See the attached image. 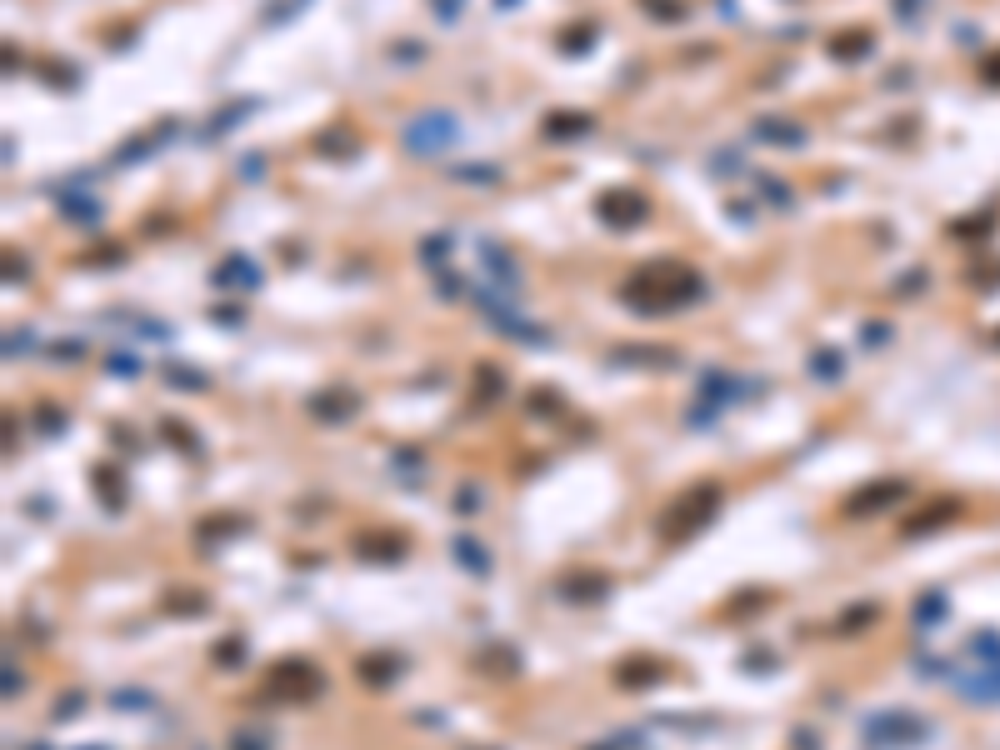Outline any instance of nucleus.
<instances>
[{
  "instance_id": "f03ea898",
  "label": "nucleus",
  "mask_w": 1000,
  "mask_h": 750,
  "mask_svg": "<svg viewBox=\"0 0 1000 750\" xmlns=\"http://www.w3.org/2000/svg\"><path fill=\"white\" fill-rule=\"evenodd\" d=\"M721 485L715 481H700V485H690V491H680L676 501L660 511V520H656V530H660V540H670V546H680V540H690V536H700L715 515H721Z\"/></svg>"
},
{
  "instance_id": "aec40b11",
  "label": "nucleus",
  "mask_w": 1000,
  "mask_h": 750,
  "mask_svg": "<svg viewBox=\"0 0 1000 750\" xmlns=\"http://www.w3.org/2000/svg\"><path fill=\"white\" fill-rule=\"evenodd\" d=\"M706 396H710V406H715V400H735V396H741V380H731L725 370H710L706 375Z\"/></svg>"
},
{
  "instance_id": "c756f323",
  "label": "nucleus",
  "mask_w": 1000,
  "mask_h": 750,
  "mask_svg": "<svg viewBox=\"0 0 1000 750\" xmlns=\"http://www.w3.org/2000/svg\"><path fill=\"white\" fill-rule=\"evenodd\" d=\"M875 621V605H850L846 621H840V631H855V625H871Z\"/></svg>"
},
{
  "instance_id": "423d86ee",
  "label": "nucleus",
  "mask_w": 1000,
  "mask_h": 750,
  "mask_svg": "<svg viewBox=\"0 0 1000 750\" xmlns=\"http://www.w3.org/2000/svg\"><path fill=\"white\" fill-rule=\"evenodd\" d=\"M305 410H311L321 426H345V420L360 410V396H355L350 386H325V390H315V396L305 400Z\"/></svg>"
},
{
  "instance_id": "c85d7f7f",
  "label": "nucleus",
  "mask_w": 1000,
  "mask_h": 750,
  "mask_svg": "<svg viewBox=\"0 0 1000 750\" xmlns=\"http://www.w3.org/2000/svg\"><path fill=\"white\" fill-rule=\"evenodd\" d=\"M301 5H305V0H270V11H266V21H270V25H280V21H291V15H295V11H301Z\"/></svg>"
},
{
  "instance_id": "4468645a",
  "label": "nucleus",
  "mask_w": 1000,
  "mask_h": 750,
  "mask_svg": "<svg viewBox=\"0 0 1000 750\" xmlns=\"http://www.w3.org/2000/svg\"><path fill=\"white\" fill-rule=\"evenodd\" d=\"M755 136L771 140V145H800V140H806V130L790 126V120H755Z\"/></svg>"
},
{
  "instance_id": "7c9ffc66",
  "label": "nucleus",
  "mask_w": 1000,
  "mask_h": 750,
  "mask_svg": "<svg viewBox=\"0 0 1000 750\" xmlns=\"http://www.w3.org/2000/svg\"><path fill=\"white\" fill-rule=\"evenodd\" d=\"M646 11H656V21H680V0H640Z\"/></svg>"
},
{
  "instance_id": "7ed1b4c3",
  "label": "nucleus",
  "mask_w": 1000,
  "mask_h": 750,
  "mask_svg": "<svg viewBox=\"0 0 1000 750\" xmlns=\"http://www.w3.org/2000/svg\"><path fill=\"white\" fill-rule=\"evenodd\" d=\"M260 690H266V700H315L325 690V670L305 655H280L266 670Z\"/></svg>"
},
{
  "instance_id": "1a4fd4ad",
  "label": "nucleus",
  "mask_w": 1000,
  "mask_h": 750,
  "mask_svg": "<svg viewBox=\"0 0 1000 750\" xmlns=\"http://www.w3.org/2000/svg\"><path fill=\"white\" fill-rule=\"evenodd\" d=\"M560 595H565L570 605H595V600L611 595V580H605L601 570H581V576H565V580H560Z\"/></svg>"
},
{
  "instance_id": "72a5a7b5",
  "label": "nucleus",
  "mask_w": 1000,
  "mask_h": 750,
  "mask_svg": "<svg viewBox=\"0 0 1000 750\" xmlns=\"http://www.w3.org/2000/svg\"><path fill=\"white\" fill-rule=\"evenodd\" d=\"M41 430H45V436L65 430V410H51V406H45V410H41Z\"/></svg>"
},
{
  "instance_id": "e433bc0d",
  "label": "nucleus",
  "mask_w": 1000,
  "mask_h": 750,
  "mask_svg": "<svg viewBox=\"0 0 1000 750\" xmlns=\"http://www.w3.org/2000/svg\"><path fill=\"white\" fill-rule=\"evenodd\" d=\"M895 11H901V15H911V11H915V0H895Z\"/></svg>"
},
{
  "instance_id": "f257e3e1",
  "label": "nucleus",
  "mask_w": 1000,
  "mask_h": 750,
  "mask_svg": "<svg viewBox=\"0 0 1000 750\" xmlns=\"http://www.w3.org/2000/svg\"><path fill=\"white\" fill-rule=\"evenodd\" d=\"M625 305L640 315H670L680 305H696L706 300V280L686 266V260H650L640 266L631 280H625Z\"/></svg>"
},
{
  "instance_id": "f3484780",
  "label": "nucleus",
  "mask_w": 1000,
  "mask_h": 750,
  "mask_svg": "<svg viewBox=\"0 0 1000 750\" xmlns=\"http://www.w3.org/2000/svg\"><path fill=\"white\" fill-rule=\"evenodd\" d=\"M500 390H506V380H500V375H495L491 365H481V370H475V400H471V406H475V410H485L495 396H500Z\"/></svg>"
},
{
  "instance_id": "6e6552de",
  "label": "nucleus",
  "mask_w": 1000,
  "mask_h": 750,
  "mask_svg": "<svg viewBox=\"0 0 1000 750\" xmlns=\"http://www.w3.org/2000/svg\"><path fill=\"white\" fill-rule=\"evenodd\" d=\"M901 495H905L901 481H871L846 501V515H875V511H885V505H895Z\"/></svg>"
},
{
  "instance_id": "0eeeda50",
  "label": "nucleus",
  "mask_w": 1000,
  "mask_h": 750,
  "mask_svg": "<svg viewBox=\"0 0 1000 750\" xmlns=\"http://www.w3.org/2000/svg\"><path fill=\"white\" fill-rule=\"evenodd\" d=\"M595 211H601V220L605 225H640L650 215V201L640 191H631V185H625V191H605L601 201H595Z\"/></svg>"
},
{
  "instance_id": "f8f14e48",
  "label": "nucleus",
  "mask_w": 1000,
  "mask_h": 750,
  "mask_svg": "<svg viewBox=\"0 0 1000 750\" xmlns=\"http://www.w3.org/2000/svg\"><path fill=\"white\" fill-rule=\"evenodd\" d=\"M355 556H360V560H386V566H396V560L406 556V540L390 536V530H386L380 540H376V536H360V540H355Z\"/></svg>"
},
{
  "instance_id": "c9c22d12",
  "label": "nucleus",
  "mask_w": 1000,
  "mask_h": 750,
  "mask_svg": "<svg viewBox=\"0 0 1000 750\" xmlns=\"http://www.w3.org/2000/svg\"><path fill=\"white\" fill-rule=\"evenodd\" d=\"M591 41H595V25H585V31H581V25H575V31H565V45H581V51H585Z\"/></svg>"
},
{
  "instance_id": "9b49d317",
  "label": "nucleus",
  "mask_w": 1000,
  "mask_h": 750,
  "mask_svg": "<svg viewBox=\"0 0 1000 750\" xmlns=\"http://www.w3.org/2000/svg\"><path fill=\"white\" fill-rule=\"evenodd\" d=\"M216 286L220 290H256L260 286V270L250 266V256H230L216 266Z\"/></svg>"
},
{
  "instance_id": "412c9836",
  "label": "nucleus",
  "mask_w": 1000,
  "mask_h": 750,
  "mask_svg": "<svg viewBox=\"0 0 1000 750\" xmlns=\"http://www.w3.org/2000/svg\"><path fill=\"white\" fill-rule=\"evenodd\" d=\"M940 615H946V595H936V590H925V595L915 600V625H936Z\"/></svg>"
},
{
  "instance_id": "5701e85b",
  "label": "nucleus",
  "mask_w": 1000,
  "mask_h": 750,
  "mask_svg": "<svg viewBox=\"0 0 1000 750\" xmlns=\"http://www.w3.org/2000/svg\"><path fill=\"white\" fill-rule=\"evenodd\" d=\"M451 181H465V185H491L500 181V171H491V165H455Z\"/></svg>"
},
{
  "instance_id": "393cba45",
  "label": "nucleus",
  "mask_w": 1000,
  "mask_h": 750,
  "mask_svg": "<svg viewBox=\"0 0 1000 750\" xmlns=\"http://www.w3.org/2000/svg\"><path fill=\"white\" fill-rule=\"evenodd\" d=\"M621 680H625V686H640V680H660V665H656V661H635V665H625V670H621Z\"/></svg>"
},
{
  "instance_id": "f704fd0d",
  "label": "nucleus",
  "mask_w": 1000,
  "mask_h": 750,
  "mask_svg": "<svg viewBox=\"0 0 1000 750\" xmlns=\"http://www.w3.org/2000/svg\"><path fill=\"white\" fill-rule=\"evenodd\" d=\"M435 5V15H441V21H455V15L465 11V0H431Z\"/></svg>"
},
{
  "instance_id": "473e14b6",
  "label": "nucleus",
  "mask_w": 1000,
  "mask_h": 750,
  "mask_svg": "<svg viewBox=\"0 0 1000 750\" xmlns=\"http://www.w3.org/2000/svg\"><path fill=\"white\" fill-rule=\"evenodd\" d=\"M171 605L175 611H205V595L201 590H185V595H171Z\"/></svg>"
},
{
  "instance_id": "b1692460",
  "label": "nucleus",
  "mask_w": 1000,
  "mask_h": 750,
  "mask_svg": "<svg viewBox=\"0 0 1000 750\" xmlns=\"http://www.w3.org/2000/svg\"><path fill=\"white\" fill-rule=\"evenodd\" d=\"M810 370H816L820 380H840V355L836 351H816V355H810Z\"/></svg>"
},
{
  "instance_id": "6ab92c4d",
  "label": "nucleus",
  "mask_w": 1000,
  "mask_h": 750,
  "mask_svg": "<svg viewBox=\"0 0 1000 750\" xmlns=\"http://www.w3.org/2000/svg\"><path fill=\"white\" fill-rule=\"evenodd\" d=\"M830 51H836L840 61H855L861 51H871V31H846V35H836V41H830Z\"/></svg>"
},
{
  "instance_id": "a878e982",
  "label": "nucleus",
  "mask_w": 1000,
  "mask_h": 750,
  "mask_svg": "<svg viewBox=\"0 0 1000 750\" xmlns=\"http://www.w3.org/2000/svg\"><path fill=\"white\" fill-rule=\"evenodd\" d=\"M161 430H165V440H171V445H185L191 455H201V440L191 436V426H175V420H165Z\"/></svg>"
},
{
  "instance_id": "2eb2a0df",
  "label": "nucleus",
  "mask_w": 1000,
  "mask_h": 750,
  "mask_svg": "<svg viewBox=\"0 0 1000 750\" xmlns=\"http://www.w3.org/2000/svg\"><path fill=\"white\" fill-rule=\"evenodd\" d=\"M100 485H106V505L120 511L126 505V475H120V465H96V491Z\"/></svg>"
},
{
  "instance_id": "dca6fc26",
  "label": "nucleus",
  "mask_w": 1000,
  "mask_h": 750,
  "mask_svg": "<svg viewBox=\"0 0 1000 750\" xmlns=\"http://www.w3.org/2000/svg\"><path fill=\"white\" fill-rule=\"evenodd\" d=\"M591 126H595L591 116H546V136H556V140H575Z\"/></svg>"
},
{
  "instance_id": "ddd939ff",
  "label": "nucleus",
  "mask_w": 1000,
  "mask_h": 750,
  "mask_svg": "<svg viewBox=\"0 0 1000 750\" xmlns=\"http://www.w3.org/2000/svg\"><path fill=\"white\" fill-rule=\"evenodd\" d=\"M451 550H455V560H461V566L471 570L475 580L491 576V556H485V546H481L475 536H455V546H451Z\"/></svg>"
},
{
  "instance_id": "9d476101",
  "label": "nucleus",
  "mask_w": 1000,
  "mask_h": 750,
  "mask_svg": "<svg viewBox=\"0 0 1000 750\" xmlns=\"http://www.w3.org/2000/svg\"><path fill=\"white\" fill-rule=\"evenodd\" d=\"M406 670V661L400 655H360L355 661V675L366 680L370 690H386V686H396V675Z\"/></svg>"
},
{
  "instance_id": "bb28decb",
  "label": "nucleus",
  "mask_w": 1000,
  "mask_h": 750,
  "mask_svg": "<svg viewBox=\"0 0 1000 750\" xmlns=\"http://www.w3.org/2000/svg\"><path fill=\"white\" fill-rule=\"evenodd\" d=\"M230 750H270V736L266 730H236V736H230Z\"/></svg>"
},
{
  "instance_id": "4be33fe9",
  "label": "nucleus",
  "mask_w": 1000,
  "mask_h": 750,
  "mask_svg": "<svg viewBox=\"0 0 1000 750\" xmlns=\"http://www.w3.org/2000/svg\"><path fill=\"white\" fill-rule=\"evenodd\" d=\"M631 361H646V365H676V351H615L611 365H631Z\"/></svg>"
},
{
  "instance_id": "2f4dec72",
  "label": "nucleus",
  "mask_w": 1000,
  "mask_h": 750,
  "mask_svg": "<svg viewBox=\"0 0 1000 750\" xmlns=\"http://www.w3.org/2000/svg\"><path fill=\"white\" fill-rule=\"evenodd\" d=\"M165 375H171V386H191V390H205V380H201V375H195V370H181V365H171V370H165Z\"/></svg>"
},
{
  "instance_id": "39448f33",
  "label": "nucleus",
  "mask_w": 1000,
  "mask_h": 750,
  "mask_svg": "<svg viewBox=\"0 0 1000 750\" xmlns=\"http://www.w3.org/2000/svg\"><path fill=\"white\" fill-rule=\"evenodd\" d=\"M861 736L871 740V745H921V740L930 736V726H925L915 710H875V716H865Z\"/></svg>"
},
{
  "instance_id": "a211bd4d",
  "label": "nucleus",
  "mask_w": 1000,
  "mask_h": 750,
  "mask_svg": "<svg viewBox=\"0 0 1000 750\" xmlns=\"http://www.w3.org/2000/svg\"><path fill=\"white\" fill-rule=\"evenodd\" d=\"M210 661L226 665V670H236V665L246 661V641H240V635H226V641H216V645H210Z\"/></svg>"
},
{
  "instance_id": "cd10ccee",
  "label": "nucleus",
  "mask_w": 1000,
  "mask_h": 750,
  "mask_svg": "<svg viewBox=\"0 0 1000 750\" xmlns=\"http://www.w3.org/2000/svg\"><path fill=\"white\" fill-rule=\"evenodd\" d=\"M585 750H646V736H615V740H601V745H585Z\"/></svg>"
},
{
  "instance_id": "20e7f679",
  "label": "nucleus",
  "mask_w": 1000,
  "mask_h": 750,
  "mask_svg": "<svg viewBox=\"0 0 1000 750\" xmlns=\"http://www.w3.org/2000/svg\"><path fill=\"white\" fill-rule=\"evenodd\" d=\"M400 136H406V150H416V155H441V150H451L461 140V120L451 110H425Z\"/></svg>"
}]
</instances>
